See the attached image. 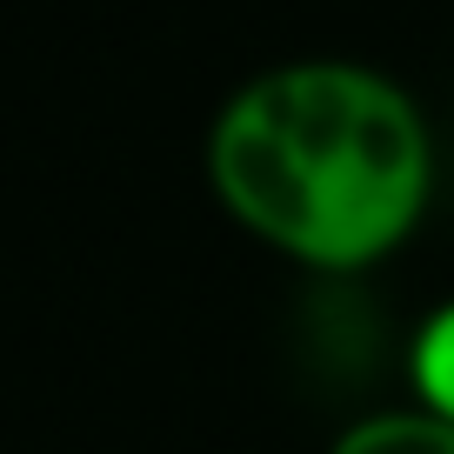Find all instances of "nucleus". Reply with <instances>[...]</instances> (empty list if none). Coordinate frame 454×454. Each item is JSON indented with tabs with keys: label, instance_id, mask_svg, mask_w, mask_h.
I'll return each instance as SVG.
<instances>
[{
	"label": "nucleus",
	"instance_id": "f257e3e1",
	"mask_svg": "<svg viewBox=\"0 0 454 454\" xmlns=\"http://www.w3.org/2000/svg\"><path fill=\"white\" fill-rule=\"evenodd\" d=\"M221 207L314 274H361L414 234L434 134L408 87L361 60H287L227 94L207 134Z\"/></svg>",
	"mask_w": 454,
	"mask_h": 454
},
{
	"label": "nucleus",
	"instance_id": "f03ea898",
	"mask_svg": "<svg viewBox=\"0 0 454 454\" xmlns=\"http://www.w3.org/2000/svg\"><path fill=\"white\" fill-rule=\"evenodd\" d=\"M327 454H454V421L427 408H381L368 421L340 427V441Z\"/></svg>",
	"mask_w": 454,
	"mask_h": 454
},
{
	"label": "nucleus",
	"instance_id": "7ed1b4c3",
	"mask_svg": "<svg viewBox=\"0 0 454 454\" xmlns=\"http://www.w3.org/2000/svg\"><path fill=\"white\" fill-rule=\"evenodd\" d=\"M408 381L421 395L427 414L454 421V301H441L421 327H414V348H408Z\"/></svg>",
	"mask_w": 454,
	"mask_h": 454
}]
</instances>
